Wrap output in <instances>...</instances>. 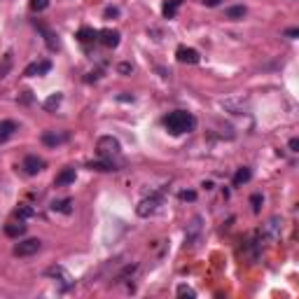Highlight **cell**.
<instances>
[{
    "label": "cell",
    "mask_w": 299,
    "mask_h": 299,
    "mask_svg": "<svg viewBox=\"0 0 299 299\" xmlns=\"http://www.w3.org/2000/svg\"><path fill=\"white\" fill-rule=\"evenodd\" d=\"M164 124H166V128L171 131L173 136H180V133L192 131L194 124H196V119H194L190 112H182V110H178V112H171L169 117L164 119Z\"/></svg>",
    "instance_id": "cell-1"
},
{
    "label": "cell",
    "mask_w": 299,
    "mask_h": 299,
    "mask_svg": "<svg viewBox=\"0 0 299 299\" xmlns=\"http://www.w3.org/2000/svg\"><path fill=\"white\" fill-rule=\"evenodd\" d=\"M96 150L101 157H106V159H112V157H117L119 152H122V145H119L117 138H112V136H101L96 143Z\"/></svg>",
    "instance_id": "cell-2"
},
{
    "label": "cell",
    "mask_w": 299,
    "mask_h": 299,
    "mask_svg": "<svg viewBox=\"0 0 299 299\" xmlns=\"http://www.w3.org/2000/svg\"><path fill=\"white\" fill-rule=\"evenodd\" d=\"M40 248H43L40 238H26V241H19L12 253H14V257H31L35 253H40Z\"/></svg>",
    "instance_id": "cell-3"
},
{
    "label": "cell",
    "mask_w": 299,
    "mask_h": 299,
    "mask_svg": "<svg viewBox=\"0 0 299 299\" xmlns=\"http://www.w3.org/2000/svg\"><path fill=\"white\" fill-rule=\"evenodd\" d=\"M203 220L201 215H194L190 224H187V232H185V248H194L196 246V241H199V236H201V227H203Z\"/></svg>",
    "instance_id": "cell-4"
},
{
    "label": "cell",
    "mask_w": 299,
    "mask_h": 299,
    "mask_svg": "<svg viewBox=\"0 0 299 299\" xmlns=\"http://www.w3.org/2000/svg\"><path fill=\"white\" fill-rule=\"evenodd\" d=\"M161 203V192L152 194L150 199H143V201L138 203V208H136V213L140 215V217H150V215L157 211V206Z\"/></svg>",
    "instance_id": "cell-5"
},
{
    "label": "cell",
    "mask_w": 299,
    "mask_h": 299,
    "mask_svg": "<svg viewBox=\"0 0 299 299\" xmlns=\"http://www.w3.org/2000/svg\"><path fill=\"white\" fill-rule=\"evenodd\" d=\"M68 138H70L68 131H44L43 133V143L47 148H59V145L68 143Z\"/></svg>",
    "instance_id": "cell-6"
},
{
    "label": "cell",
    "mask_w": 299,
    "mask_h": 299,
    "mask_svg": "<svg viewBox=\"0 0 299 299\" xmlns=\"http://www.w3.org/2000/svg\"><path fill=\"white\" fill-rule=\"evenodd\" d=\"M21 169H23V173H26V175H38V173L44 169V159H40L38 154H28V157L23 159Z\"/></svg>",
    "instance_id": "cell-7"
},
{
    "label": "cell",
    "mask_w": 299,
    "mask_h": 299,
    "mask_svg": "<svg viewBox=\"0 0 299 299\" xmlns=\"http://www.w3.org/2000/svg\"><path fill=\"white\" fill-rule=\"evenodd\" d=\"M175 56H178V61H180V64H190V65H194V64H199V61H201L199 52L192 49V47H178Z\"/></svg>",
    "instance_id": "cell-8"
},
{
    "label": "cell",
    "mask_w": 299,
    "mask_h": 299,
    "mask_svg": "<svg viewBox=\"0 0 299 299\" xmlns=\"http://www.w3.org/2000/svg\"><path fill=\"white\" fill-rule=\"evenodd\" d=\"M280 217H271L267 224H264V232H262V236L264 238H269V241H278L280 238Z\"/></svg>",
    "instance_id": "cell-9"
},
{
    "label": "cell",
    "mask_w": 299,
    "mask_h": 299,
    "mask_svg": "<svg viewBox=\"0 0 299 299\" xmlns=\"http://www.w3.org/2000/svg\"><path fill=\"white\" fill-rule=\"evenodd\" d=\"M52 70V61H38V64H31L26 70H23V75L26 77H35V75H44Z\"/></svg>",
    "instance_id": "cell-10"
},
{
    "label": "cell",
    "mask_w": 299,
    "mask_h": 299,
    "mask_svg": "<svg viewBox=\"0 0 299 299\" xmlns=\"http://www.w3.org/2000/svg\"><path fill=\"white\" fill-rule=\"evenodd\" d=\"M17 131H19V127H17V122H14V119H5V122H0V143L10 140Z\"/></svg>",
    "instance_id": "cell-11"
},
{
    "label": "cell",
    "mask_w": 299,
    "mask_h": 299,
    "mask_svg": "<svg viewBox=\"0 0 299 299\" xmlns=\"http://www.w3.org/2000/svg\"><path fill=\"white\" fill-rule=\"evenodd\" d=\"M75 178H77L75 169H64V171L54 178V185H56V187H65V185H73Z\"/></svg>",
    "instance_id": "cell-12"
},
{
    "label": "cell",
    "mask_w": 299,
    "mask_h": 299,
    "mask_svg": "<svg viewBox=\"0 0 299 299\" xmlns=\"http://www.w3.org/2000/svg\"><path fill=\"white\" fill-rule=\"evenodd\" d=\"M98 40L106 44V47H117L119 44V31H110V28H106V31L98 33Z\"/></svg>",
    "instance_id": "cell-13"
},
{
    "label": "cell",
    "mask_w": 299,
    "mask_h": 299,
    "mask_svg": "<svg viewBox=\"0 0 299 299\" xmlns=\"http://www.w3.org/2000/svg\"><path fill=\"white\" fill-rule=\"evenodd\" d=\"M5 234L10 236V238H19V236H23V234H26V224H23V220L5 224Z\"/></svg>",
    "instance_id": "cell-14"
},
{
    "label": "cell",
    "mask_w": 299,
    "mask_h": 299,
    "mask_svg": "<svg viewBox=\"0 0 299 299\" xmlns=\"http://www.w3.org/2000/svg\"><path fill=\"white\" fill-rule=\"evenodd\" d=\"M89 169H91V171H117V164L112 159H106V157H103V159H98V161H91Z\"/></svg>",
    "instance_id": "cell-15"
},
{
    "label": "cell",
    "mask_w": 299,
    "mask_h": 299,
    "mask_svg": "<svg viewBox=\"0 0 299 299\" xmlns=\"http://www.w3.org/2000/svg\"><path fill=\"white\" fill-rule=\"evenodd\" d=\"M246 14H248V10L243 5H236V7H227V10H224V17H227L229 21H238V19H243Z\"/></svg>",
    "instance_id": "cell-16"
},
{
    "label": "cell",
    "mask_w": 299,
    "mask_h": 299,
    "mask_svg": "<svg viewBox=\"0 0 299 299\" xmlns=\"http://www.w3.org/2000/svg\"><path fill=\"white\" fill-rule=\"evenodd\" d=\"M12 64H14V56H12V52H5V54H2V59H0V80L10 75Z\"/></svg>",
    "instance_id": "cell-17"
},
{
    "label": "cell",
    "mask_w": 299,
    "mask_h": 299,
    "mask_svg": "<svg viewBox=\"0 0 299 299\" xmlns=\"http://www.w3.org/2000/svg\"><path fill=\"white\" fill-rule=\"evenodd\" d=\"M250 178H253V171H250L248 166H243V169H238V171L234 173V180L232 182H234V187H241V185H246Z\"/></svg>",
    "instance_id": "cell-18"
},
{
    "label": "cell",
    "mask_w": 299,
    "mask_h": 299,
    "mask_svg": "<svg viewBox=\"0 0 299 299\" xmlns=\"http://www.w3.org/2000/svg\"><path fill=\"white\" fill-rule=\"evenodd\" d=\"M178 5H180V0H166L164 7H161L164 17H166V19H173V17L178 14Z\"/></svg>",
    "instance_id": "cell-19"
},
{
    "label": "cell",
    "mask_w": 299,
    "mask_h": 299,
    "mask_svg": "<svg viewBox=\"0 0 299 299\" xmlns=\"http://www.w3.org/2000/svg\"><path fill=\"white\" fill-rule=\"evenodd\" d=\"M96 38H98V31H94V28H80L77 31V40L80 43H91Z\"/></svg>",
    "instance_id": "cell-20"
},
{
    "label": "cell",
    "mask_w": 299,
    "mask_h": 299,
    "mask_svg": "<svg viewBox=\"0 0 299 299\" xmlns=\"http://www.w3.org/2000/svg\"><path fill=\"white\" fill-rule=\"evenodd\" d=\"M47 274H49V276H59V278H61V283H64V288H68V285H70V283H73V280H70V276H68V274H65V271H64V269H61V267H52V269H49V271H47Z\"/></svg>",
    "instance_id": "cell-21"
},
{
    "label": "cell",
    "mask_w": 299,
    "mask_h": 299,
    "mask_svg": "<svg viewBox=\"0 0 299 299\" xmlns=\"http://www.w3.org/2000/svg\"><path fill=\"white\" fill-rule=\"evenodd\" d=\"M70 206H73V201H70V199H61V201H54L52 203V211H56V213H70V211H73V208H70Z\"/></svg>",
    "instance_id": "cell-22"
},
{
    "label": "cell",
    "mask_w": 299,
    "mask_h": 299,
    "mask_svg": "<svg viewBox=\"0 0 299 299\" xmlns=\"http://www.w3.org/2000/svg\"><path fill=\"white\" fill-rule=\"evenodd\" d=\"M61 101H64V96H61V94H52V96L47 98L43 106H44V110H49V112H52V110H56V107L61 106Z\"/></svg>",
    "instance_id": "cell-23"
},
{
    "label": "cell",
    "mask_w": 299,
    "mask_h": 299,
    "mask_svg": "<svg viewBox=\"0 0 299 299\" xmlns=\"http://www.w3.org/2000/svg\"><path fill=\"white\" fill-rule=\"evenodd\" d=\"M14 215H17L19 220H28V217H33V208H31V206H26V203H23V206H19V208L14 211Z\"/></svg>",
    "instance_id": "cell-24"
},
{
    "label": "cell",
    "mask_w": 299,
    "mask_h": 299,
    "mask_svg": "<svg viewBox=\"0 0 299 299\" xmlns=\"http://www.w3.org/2000/svg\"><path fill=\"white\" fill-rule=\"evenodd\" d=\"M262 203H264V196H262V194H253V196H250L253 213H259V211H262Z\"/></svg>",
    "instance_id": "cell-25"
},
{
    "label": "cell",
    "mask_w": 299,
    "mask_h": 299,
    "mask_svg": "<svg viewBox=\"0 0 299 299\" xmlns=\"http://www.w3.org/2000/svg\"><path fill=\"white\" fill-rule=\"evenodd\" d=\"M31 12H44L47 7H49V0H31Z\"/></svg>",
    "instance_id": "cell-26"
},
{
    "label": "cell",
    "mask_w": 299,
    "mask_h": 299,
    "mask_svg": "<svg viewBox=\"0 0 299 299\" xmlns=\"http://www.w3.org/2000/svg\"><path fill=\"white\" fill-rule=\"evenodd\" d=\"M175 295L178 297H190V299H194L196 297V292H194L190 285H178V290H175Z\"/></svg>",
    "instance_id": "cell-27"
},
{
    "label": "cell",
    "mask_w": 299,
    "mask_h": 299,
    "mask_svg": "<svg viewBox=\"0 0 299 299\" xmlns=\"http://www.w3.org/2000/svg\"><path fill=\"white\" fill-rule=\"evenodd\" d=\"M180 199H182V201H194V199H196V192H192V190H185V192H180Z\"/></svg>",
    "instance_id": "cell-28"
},
{
    "label": "cell",
    "mask_w": 299,
    "mask_h": 299,
    "mask_svg": "<svg viewBox=\"0 0 299 299\" xmlns=\"http://www.w3.org/2000/svg\"><path fill=\"white\" fill-rule=\"evenodd\" d=\"M112 17H119L117 7H107V10H106V19H112Z\"/></svg>",
    "instance_id": "cell-29"
},
{
    "label": "cell",
    "mask_w": 299,
    "mask_h": 299,
    "mask_svg": "<svg viewBox=\"0 0 299 299\" xmlns=\"http://www.w3.org/2000/svg\"><path fill=\"white\" fill-rule=\"evenodd\" d=\"M203 5H206V7H215V5H220V0H201Z\"/></svg>",
    "instance_id": "cell-30"
},
{
    "label": "cell",
    "mask_w": 299,
    "mask_h": 299,
    "mask_svg": "<svg viewBox=\"0 0 299 299\" xmlns=\"http://www.w3.org/2000/svg\"><path fill=\"white\" fill-rule=\"evenodd\" d=\"M297 148H299V140L292 138V140H290V150H292V152H297Z\"/></svg>",
    "instance_id": "cell-31"
},
{
    "label": "cell",
    "mask_w": 299,
    "mask_h": 299,
    "mask_svg": "<svg viewBox=\"0 0 299 299\" xmlns=\"http://www.w3.org/2000/svg\"><path fill=\"white\" fill-rule=\"evenodd\" d=\"M119 73H131V65H128V64H122V65H119Z\"/></svg>",
    "instance_id": "cell-32"
},
{
    "label": "cell",
    "mask_w": 299,
    "mask_h": 299,
    "mask_svg": "<svg viewBox=\"0 0 299 299\" xmlns=\"http://www.w3.org/2000/svg\"><path fill=\"white\" fill-rule=\"evenodd\" d=\"M288 38H297V28H290V31H288Z\"/></svg>",
    "instance_id": "cell-33"
},
{
    "label": "cell",
    "mask_w": 299,
    "mask_h": 299,
    "mask_svg": "<svg viewBox=\"0 0 299 299\" xmlns=\"http://www.w3.org/2000/svg\"><path fill=\"white\" fill-rule=\"evenodd\" d=\"M180 2H182V0H180Z\"/></svg>",
    "instance_id": "cell-34"
}]
</instances>
